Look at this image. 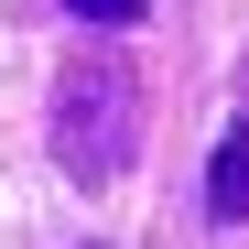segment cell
I'll return each mask as SVG.
<instances>
[{
	"instance_id": "cell-1",
	"label": "cell",
	"mask_w": 249,
	"mask_h": 249,
	"mask_svg": "<svg viewBox=\"0 0 249 249\" xmlns=\"http://www.w3.org/2000/svg\"><path fill=\"white\" fill-rule=\"evenodd\" d=\"M141 152V76L119 54H76L54 76V162L76 184H119Z\"/></svg>"
},
{
	"instance_id": "cell-3",
	"label": "cell",
	"mask_w": 249,
	"mask_h": 249,
	"mask_svg": "<svg viewBox=\"0 0 249 249\" xmlns=\"http://www.w3.org/2000/svg\"><path fill=\"white\" fill-rule=\"evenodd\" d=\"M65 11H76V22H98V33H130L152 0H65Z\"/></svg>"
},
{
	"instance_id": "cell-2",
	"label": "cell",
	"mask_w": 249,
	"mask_h": 249,
	"mask_svg": "<svg viewBox=\"0 0 249 249\" xmlns=\"http://www.w3.org/2000/svg\"><path fill=\"white\" fill-rule=\"evenodd\" d=\"M206 217H217V228H238V217H249V119L217 141V162H206Z\"/></svg>"
}]
</instances>
